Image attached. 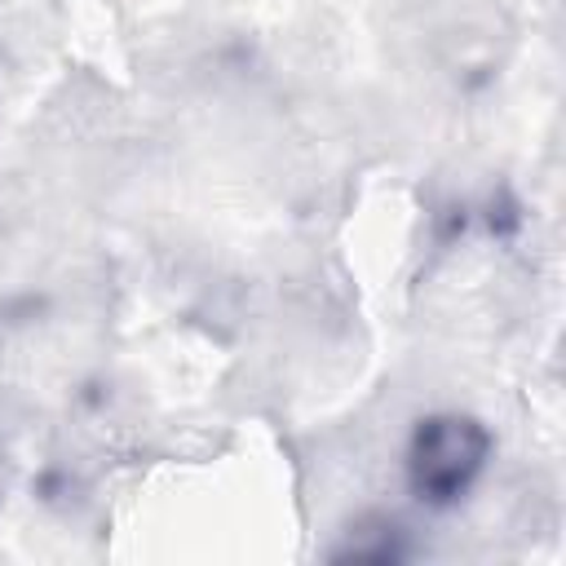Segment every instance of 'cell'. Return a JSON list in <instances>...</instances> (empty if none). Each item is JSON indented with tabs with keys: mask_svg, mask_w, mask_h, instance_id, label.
I'll use <instances>...</instances> for the list:
<instances>
[{
	"mask_svg": "<svg viewBox=\"0 0 566 566\" xmlns=\"http://www.w3.org/2000/svg\"><path fill=\"white\" fill-rule=\"evenodd\" d=\"M486 429L469 416L442 411L416 424L411 447H407V486L416 491V500L447 509L455 500H464V491L478 482L482 464H486Z\"/></svg>",
	"mask_w": 566,
	"mask_h": 566,
	"instance_id": "6da1fadb",
	"label": "cell"
}]
</instances>
